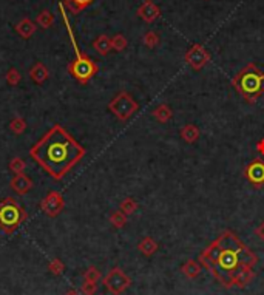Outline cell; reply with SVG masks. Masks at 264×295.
<instances>
[{
  "mask_svg": "<svg viewBox=\"0 0 264 295\" xmlns=\"http://www.w3.org/2000/svg\"><path fill=\"white\" fill-rule=\"evenodd\" d=\"M199 263L223 288L246 289L260 258L235 232L224 230L199 254Z\"/></svg>",
  "mask_w": 264,
  "mask_h": 295,
  "instance_id": "cell-1",
  "label": "cell"
},
{
  "mask_svg": "<svg viewBox=\"0 0 264 295\" xmlns=\"http://www.w3.org/2000/svg\"><path fill=\"white\" fill-rule=\"evenodd\" d=\"M84 155L85 148L59 124L53 125L30 148V156L57 181L62 180Z\"/></svg>",
  "mask_w": 264,
  "mask_h": 295,
  "instance_id": "cell-2",
  "label": "cell"
},
{
  "mask_svg": "<svg viewBox=\"0 0 264 295\" xmlns=\"http://www.w3.org/2000/svg\"><path fill=\"white\" fill-rule=\"evenodd\" d=\"M61 11V16H62V20L65 23V28L68 31V37H70V42L73 45V50H74V54H76V59L73 62H70L68 65V73H70L71 77H74L79 84H88V82L93 79V76L99 72V67L98 64L91 59L90 56H87L85 53H82L79 50L77 46V40L73 34V30H71V25H70V20H68V16H66V11H65V5L59 2L57 5Z\"/></svg>",
  "mask_w": 264,
  "mask_h": 295,
  "instance_id": "cell-3",
  "label": "cell"
},
{
  "mask_svg": "<svg viewBox=\"0 0 264 295\" xmlns=\"http://www.w3.org/2000/svg\"><path fill=\"white\" fill-rule=\"evenodd\" d=\"M232 85L246 102L255 104L261 94H264V73L255 64H249L235 74Z\"/></svg>",
  "mask_w": 264,
  "mask_h": 295,
  "instance_id": "cell-4",
  "label": "cell"
},
{
  "mask_svg": "<svg viewBox=\"0 0 264 295\" xmlns=\"http://www.w3.org/2000/svg\"><path fill=\"white\" fill-rule=\"evenodd\" d=\"M27 220V212L14 198H5L0 201V229L6 235H11L19 229L22 222Z\"/></svg>",
  "mask_w": 264,
  "mask_h": 295,
  "instance_id": "cell-5",
  "label": "cell"
},
{
  "mask_svg": "<svg viewBox=\"0 0 264 295\" xmlns=\"http://www.w3.org/2000/svg\"><path fill=\"white\" fill-rule=\"evenodd\" d=\"M139 104H137L133 96L127 91H121L108 102V110L118 117L119 121L125 122L137 111Z\"/></svg>",
  "mask_w": 264,
  "mask_h": 295,
  "instance_id": "cell-6",
  "label": "cell"
},
{
  "mask_svg": "<svg viewBox=\"0 0 264 295\" xmlns=\"http://www.w3.org/2000/svg\"><path fill=\"white\" fill-rule=\"evenodd\" d=\"M102 285L113 295H122L132 286V278L121 267H113L102 280Z\"/></svg>",
  "mask_w": 264,
  "mask_h": 295,
  "instance_id": "cell-7",
  "label": "cell"
},
{
  "mask_svg": "<svg viewBox=\"0 0 264 295\" xmlns=\"http://www.w3.org/2000/svg\"><path fill=\"white\" fill-rule=\"evenodd\" d=\"M210 53L204 48L201 43H193L190 48L186 51V56H184V61L186 64L195 70V72H199L202 70L205 65L210 62Z\"/></svg>",
  "mask_w": 264,
  "mask_h": 295,
  "instance_id": "cell-8",
  "label": "cell"
},
{
  "mask_svg": "<svg viewBox=\"0 0 264 295\" xmlns=\"http://www.w3.org/2000/svg\"><path fill=\"white\" fill-rule=\"evenodd\" d=\"M64 207H65L64 196H62L61 192H57V190H51L40 203L42 212L50 218H56L64 210Z\"/></svg>",
  "mask_w": 264,
  "mask_h": 295,
  "instance_id": "cell-9",
  "label": "cell"
},
{
  "mask_svg": "<svg viewBox=\"0 0 264 295\" xmlns=\"http://www.w3.org/2000/svg\"><path fill=\"white\" fill-rule=\"evenodd\" d=\"M244 178L257 190L264 187V161L261 158H255L247 164V167L244 169Z\"/></svg>",
  "mask_w": 264,
  "mask_h": 295,
  "instance_id": "cell-10",
  "label": "cell"
},
{
  "mask_svg": "<svg viewBox=\"0 0 264 295\" xmlns=\"http://www.w3.org/2000/svg\"><path fill=\"white\" fill-rule=\"evenodd\" d=\"M137 16H139L144 22L153 23L161 17V8L153 2V0H144L141 6L137 8Z\"/></svg>",
  "mask_w": 264,
  "mask_h": 295,
  "instance_id": "cell-11",
  "label": "cell"
},
{
  "mask_svg": "<svg viewBox=\"0 0 264 295\" xmlns=\"http://www.w3.org/2000/svg\"><path fill=\"white\" fill-rule=\"evenodd\" d=\"M11 188L17 193V195H25L33 188V181L30 176H27L25 173H19L16 175L9 183Z\"/></svg>",
  "mask_w": 264,
  "mask_h": 295,
  "instance_id": "cell-12",
  "label": "cell"
},
{
  "mask_svg": "<svg viewBox=\"0 0 264 295\" xmlns=\"http://www.w3.org/2000/svg\"><path fill=\"white\" fill-rule=\"evenodd\" d=\"M181 272H182V275H184L186 278L195 280V278H198V277L201 275L202 266H201L199 261H197V259H187L186 263H182Z\"/></svg>",
  "mask_w": 264,
  "mask_h": 295,
  "instance_id": "cell-13",
  "label": "cell"
},
{
  "mask_svg": "<svg viewBox=\"0 0 264 295\" xmlns=\"http://www.w3.org/2000/svg\"><path fill=\"white\" fill-rule=\"evenodd\" d=\"M48 76H50L48 68L45 67L42 62H36L30 70V77L34 84H39V85L43 84V82L48 79Z\"/></svg>",
  "mask_w": 264,
  "mask_h": 295,
  "instance_id": "cell-14",
  "label": "cell"
},
{
  "mask_svg": "<svg viewBox=\"0 0 264 295\" xmlns=\"http://www.w3.org/2000/svg\"><path fill=\"white\" fill-rule=\"evenodd\" d=\"M16 33L19 34V36L22 39H30L34 33H36V23H34L31 19L25 17V19H22L20 22H17V25H16Z\"/></svg>",
  "mask_w": 264,
  "mask_h": 295,
  "instance_id": "cell-15",
  "label": "cell"
},
{
  "mask_svg": "<svg viewBox=\"0 0 264 295\" xmlns=\"http://www.w3.org/2000/svg\"><path fill=\"white\" fill-rule=\"evenodd\" d=\"M179 136L182 138V141H186L187 144H193L199 139V128L195 124H186L179 130Z\"/></svg>",
  "mask_w": 264,
  "mask_h": 295,
  "instance_id": "cell-16",
  "label": "cell"
},
{
  "mask_svg": "<svg viewBox=\"0 0 264 295\" xmlns=\"http://www.w3.org/2000/svg\"><path fill=\"white\" fill-rule=\"evenodd\" d=\"M93 48L98 51V54L100 56H108L111 48V37H108L107 34H100L93 40Z\"/></svg>",
  "mask_w": 264,
  "mask_h": 295,
  "instance_id": "cell-17",
  "label": "cell"
},
{
  "mask_svg": "<svg viewBox=\"0 0 264 295\" xmlns=\"http://www.w3.org/2000/svg\"><path fill=\"white\" fill-rule=\"evenodd\" d=\"M158 249H159V244L152 238V237H144L141 241H139V244H137V251H139L142 255H145V257H152V255H155L156 252H158Z\"/></svg>",
  "mask_w": 264,
  "mask_h": 295,
  "instance_id": "cell-18",
  "label": "cell"
},
{
  "mask_svg": "<svg viewBox=\"0 0 264 295\" xmlns=\"http://www.w3.org/2000/svg\"><path fill=\"white\" fill-rule=\"evenodd\" d=\"M152 116L155 117L158 122L165 124V122H168L171 119V117H173V111H171L170 105L161 104V105H158V107L152 111Z\"/></svg>",
  "mask_w": 264,
  "mask_h": 295,
  "instance_id": "cell-19",
  "label": "cell"
},
{
  "mask_svg": "<svg viewBox=\"0 0 264 295\" xmlns=\"http://www.w3.org/2000/svg\"><path fill=\"white\" fill-rule=\"evenodd\" d=\"M95 0H65V6L70 9V13L73 14H79L80 11L85 9L87 6H90Z\"/></svg>",
  "mask_w": 264,
  "mask_h": 295,
  "instance_id": "cell-20",
  "label": "cell"
},
{
  "mask_svg": "<svg viewBox=\"0 0 264 295\" xmlns=\"http://www.w3.org/2000/svg\"><path fill=\"white\" fill-rule=\"evenodd\" d=\"M36 23L40 27V28H50V27H53V23H54V14L51 13V11H48V9H42L40 13H39V16H37V19H36Z\"/></svg>",
  "mask_w": 264,
  "mask_h": 295,
  "instance_id": "cell-21",
  "label": "cell"
},
{
  "mask_svg": "<svg viewBox=\"0 0 264 295\" xmlns=\"http://www.w3.org/2000/svg\"><path fill=\"white\" fill-rule=\"evenodd\" d=\"M127 221H129V217L125 215L122 210H114L110 215V222L114 229H122L125 224H127Z\"/></svg>",
  "mask_w": 264,
  "mask_h": 295,
  "instance_id": "cell-22",
  "label": "cell"
},
{
  "mask_svg": "<svg viewBox=\"0 0 264 295\" xmlns=\"http://www.w3.org/2000/svg\"><path fill=\"white\" fill-rule=\"evenodd\" d=\"M9 130L16 135H22L27 130V121L24 119V117L16 116L14 119L9 121Z\"/></svg>",
  "mask_w": 264,
  "mask_h": 295,
  "instance_id": "cell-23",
  "label": "cell"
},
{
  "mask_svg": "<svg viewBox=\"0 0 264 295\" xmlns=\"http://www.w3.org/2000/svg\"><path fill=\"white\" fill-rule=\"evenodd\" d=\"M127 45H129V40L127 37L124 36V34H114V36L111 37V48L114 51H124L125 48H127Z\"/></svg>",
  "mask_w": 264,
  "mask_h": 295,
  "instance_id": "cell-24",
  "label": "cell"
},
{
  "mask_svg": "<svg viewBox=\"0 0 264 295\" xmlns=\"http://www.w3.org/2000/svg\"><path fill=\"white\" fill-rule=\"evenodd\" d=\"M119 210H122L127 217H129V215H133L134 212L137 210V203L134 201L133 198L129 196V198H125L124 201L119 204Z\"/></svg>",
  "mask_w": 264,
  "mask_h": 295,
  "instance_id": "cell-25",
  "label": "cell"
},
{
  "mask_svg": "<svg viewBox=\"0 0 264 295\" xmlns=\"http://www.w3.org/2000/svg\"><path fill=\"white\" fill-rule=\"evenodd\" d=\"M25 169H27V162L22 159V158L16 156V158H13V159L9 161V170L13 172V173H16V175L24 173Z\"/></svg>",
  "mask_w": 264,
  "mask_h": 295,
  "instance_id": "cell-26",
  "label": "cell"
},
{
  "mask_svg": "<svg viewBox=\"0 0 264 295\" xmlns=\"http://www.w3.org/2000/svg\"><path fill=\"white\" fill-rule=\"evenodd\" d=\"M159 34L155 33V31H147L144 34V37H142V42L145 46H148V48H155V46L159 45Z\"/></svg>",
  "mask_w": 264,
  "mask_h": 295,
  "instance_id": "cell-27",
  "label": "cell"
},
{
  "mask_svg": "<svg viewBox=\"0 0 264 295\" xmlns=\"http://www.w3.org/2000/svg\"><path fill=\"white\" fill-rule=\"evenodd\" d=\"M5 79H6V84H8V85L16 87V85H19V82H20V79H22V74L19 73L17 68H9L8 73H6V76H5Z\"/></svg>",
  "mask_w": 264,
  "mask_h": 295,
  "instance_id": "cell-28",
  "label": "cell"
},
{
  "mask_svg": "<svg viewBox=\"0 0 264 295\" xmlns=\"http://www.w3.org/2000/svg\"><path fill=\"white\" fill-rule=\"evenodd\" d=\"M48 269L53 275H62L65 270V264L61 261L59 258H53L51 261L48 263Z\"/></svg>",
  "mask_w": 264,
  "mask_h": 295,
  "instance_id": "cell-29",
  "label": "cell"
},
{
  "mask_svg": "<svg viewBox=\"0 0 264 295\" xmlns=\"http://www.w3.org/2000/svg\"><path fill=\"white\" fill-rule=\"evenodd\" d=\"M84 280L98 283V281L100 280V270H99L96 266H90V267L85 270V272H84Z\"/></svg>",
  "mask_w": 264,
  "mask_h": 295,
  "instance_id": "cell-30",
  "label": "cell"
},
{
  "mask_svg": "<svg viewBox=\"0 0 264 295\" xmlns=\"http://www.w3.org/2000/svg\"><path fill=\"white\" fill-rule=\"evenodd\" d=\"M98 291V283H93V281H87L84 280L82 286H80V292L84 295H95Z\"/></svg>",
  "mask_w": 264,
  "mask_h": 295,
  "instance_id": "cell-31",
  "label": "cell"
},
{
  "mask_svg": "<svg viewBox=\"0 0 264 295\" xmlns=\"http://www.w3.org/2000/svg\"><path fill=\"white\" fill-rule=\"evenodd\" d=\"M255 235L260 241H264V221H261V224L255 229Z\"/></svg>",
  "mask_w": 264,
  "mask_h": 295,
  "instance_id": "cell-32",
  "label": "cell"
},
{
  "mask_svg": "<svg viewBox=\"0 0 264 295\" xmlns=\"http://www.w3.org/2000/svg\"><path fill=\"white\" fill-rule=\"evenodd\" d=\"M257 151L260 153L261 156H264V138L260 139L258 143H257Z\"/></svg>",
  "mask_w": 264,
  "mask_h": 295,
  "instance_id": "cell-33",
  "label": "cell"
},
{
  "mask_svg": "<svg viewBox=\"0 0 264 295\" xmlns=\"http://www.w3.org/2000/svg\"><path fill=\"white\" fill-rule=\"evenodd\" d=\"M64 295H82V294H80L79 291H76V289H70V291H66Z\"/></svg>",
  "mask_w": 264,
  "mask_h": 295,
  "instance_id": "cell-34",
  "label": "cell"
},
{
  "mask_svg": "<svg viewBox=\"0 0 264 295\" xmlns=\"http://www.w3.org/2000/svg\"><path fill=\"white\" fill-rule=\"evenodd\" d=\"M99 295H104V294H99Z\"/></svg>",
  "mask_w": 264,
  "mask_h": 295,
  "instance_id": "cell-35",
  "label": "cell"
}]
</instances>
